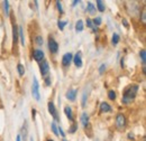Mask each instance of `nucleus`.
I'll return each mask as SVG.
<instances>
[{"instance_id":"obj_22","label":"nucleus","mask_w":146,"mask_h":141,"mask_svg":"<svg viewBox=\"0 0 146 141\" xmlns=\"http://www.w3.org/2000/svg\"><path fill=\"white\" fill-rule=\"evenodd\" d=\"M118 42H119V35H118V34H113V35H112V39H111V43H112L113 45H117Z\"/></svg>"},{"instance_id":"obj_38","label":"nucleus","mask_w":146,"mask_h":141,"mask_svg":"<svg viewBox=\"0 0 146 141\" xmlns=\"http://www.w3.org/2000/svg\"><path fill=\"white\" fill-rule=\"evenodd\" d=\"M21 137L20 136H17V139H16V141H21V139H20Z\"/></svg>"},{"instance_id":"obj_33","label":"nucleus","mask_w":146,"mask_h":141,"mask_svg":"<svg viewBox=\"0 0 146 141\" xmlns=\"http://www.w3.org/2000/svg\"><path fill=\"white\" fill-rule=\"evenodd\" d=\"M106 70V65L105 64H102V65H100V67H99V73L100 74H102L104 73V70Z\"/></svg>"},{"instance_id":"obj_29","label":"nucleus","mask_w":146,"mask_h":141,"mask_svg":"<svg viewBox=\"0 0 146 141\" xmlns=\"http://www.w3.org/2000/svg\"><path fill=\"white\" fill-rule=\"evenodd\" d=\"M76 129H78V124L73 123L72 125L70 127V130H69V132H70V133H74V132L76 131Z\"/></svg>"},{"instance_id":"obj_30","label":"nucleus","mask_w":146,"mask_h":141,"mask_svg":"<svg viewBox=\"0 0 146 141\" xmlns=\"http://www.w3.org/2000/svg\"><path fill=\"white\" fill-rule=\"evenodd\" d=\"M35 42H36V44L38 46H42L43 45V38L40 37V36H37L36 39H35Z\"/></svg>"},{"instance_id":"obj_25","label":"nucleus","mask_w":146,"mask_h":141,"mask_svg":"<svg viewBox=\"0 0 146 141\" xmlns=\"http://www.w3.org/2000/svg\"><path fill=\"white\" fill-rule=\"evenodd\" d=\"M66 24H68V21H62V20H60V21L57 22V26H58V28H60V30H63Z\"/></svg>"},{"instance_id":"obj_1","label":"nucleus","mask_w":146,"mask_h":141,"mask_svg":"<svg viewBox=\"0 0 146 141\" xmlns=\"http://www.w3.org/2000/svg\"><path fill=\"white\" fill-rule=\"evenodd\" d=\"M138 88H139L138 85H136V84L129 85L128 88H125L124 94H123V103L124 104H129L135 100L137 92H138Z\"/></svg>"},{"instance_id":"obj_26","label":"nucleus","mask_w":146,"mask_h":141,"mask_svg":"<svg viewBox=\"0 0 146 141\" xmlns=\"http://www.w3.org/2000/svg\"><path fill=\"white\" fill-rule=\"evenodd\" d=\"M51 127H52V131H53V133H54L55 136H58L57 127H56V124H55V122H52V124H51Z\"/></svg>"},{"instance_id":"obj_40","label":"nucleus","mask_w":146,"mask_h":141,"mask_svg":"<svg viewBox=\"0 0 146 141\" xmlns=\"http://www.w3.org/2000/svg\"><path fill=\"white\" fill-rule=\"evenodd\" d=\"M76 3H79V1H73V6H76Z\"/></svg>"},{"instance_id":"obj_2","label":"nucleus","mask_w":146,"mask_h":141,"mask_svg":"<svg viewBox=\"0 0 146 141\" xmlns=\"http://www.w3.org/2000/svg\"><path fill=\"white\" fill-rule=\"evenodd\" d=\"M32 95H33V98H34L36 101H39V100H40V94H39V84H38V81H37L36 77H34V80H33V85H32Z\"/></svg>"},{"instance_id":"obj_36","label":"nucleus","mask_w":146,"mask_h":141,"mask_svg":"<svg viewBox=\"0 0 146 141\" xmlns=\"http://www.w3.org/2000/svg\"><path fill=\"white\" fill-rule=\"evenodd\" d=\"M45 83H46V85H51V78L50 77H46L45 78Z\"/></svg>"},{"instance_id":"obj_3","label":"nucleus","mask_w":146,"mask_h":141,"mask_svg":"<svg viewBox=\"0 0 146 141\" xmlns=\"http://www.w3.org/2000/svg\"><path fill=\"white\" fill-rule=\"evenodd\" d=\"M116 125H117V128L119 130H123L126 127V118H125L124 114L120 113V114H118L116 117Z\"/></svg>"},{"instance_id":"obj_13","label":"nucleus","mask_w":146,"mask_h":141,"mask_svg":"<svg viewBox=\"0 0 146 141\" xmlns=\"http://www.w3.org/2000/svg\"><path fill=\"white\" fill-rule=\"evenodd\" d=\"M64 112H65V114H66V117L69 118V120H70V121H73L72 109H71L70 106H65V107H64Z\"/></svg>"},{"instance_id":"obj_10","label":"nucleus","mask_w":146,"mask_h":141,"mask_svg":"<svg viewBox=\"0 0 146 141\" xmlns=\"http://www.w3.org/2000/svg\"><path fill=\"white\" fill-rule=\"evenodd\" d=\"M76 93H78V91H76V90H74V88L69 90V91L66 92V99H68V100H70V101H74V100H75V98H76Z\"/></svg>"},{"instance_id":"obj_15","label":"nucleus","mask_w":146,"mask_h":141,"mask_svg":"<svg viewBox=\"0 0 146 141\" xmlns=\"http://www.w3.org/2000/svg\"><path fill=\"white\" fill-rule=\"evenodd\" d=\"M87 9H88V11H89V14H91V15H94L96 14V7L93 6V3L92 2H88V5H87Z\"/></svg>"},{"instance_id":"obj_17","label":"nucleus","mask_w":146,"mask_h":141,"mask_svg":"<svg viewBox=\"0 0 146 141\" xmlns=\"http://www.w3.org/2000/svg\"><path fill=\"white\" fill-rule=\"evenodd\" d=\"M13 38H14V44H16L17 43V40H18V28L16 27V26H14V28H13Z\"/></svg>"},{"instance_id":"obj_8","label":"nucleus","mask_w":146,"mask_h":141,"mask_svg":"<svg viewBox=\"0 0 146 141\" xmlns=\"http://www.w3.org/2000/svg\"><path fill=\"white\" fill-rule=\"evenodd\" d=\"M33 57H34V59H35L36 62H42V61L44 59V53H43V51H40V49H35V51L33 52Z\"/></svg>"},{"instance_id":"obj_31","label":"nucleus","mask_w":146,"mask_h":141,"mask_svg":"<svg viewBox=\"0 0 146 141\" xmlns=\"http://www.w3.org/2000/svg\"><path fill=\"white\" fill-rule=\"evenodd\" d=\"M56 6H57V9L60 11V14H63V8H62V3L60 1H56Z\"/></svg>"},{"instance_id":"obj_35","label":"nucleus","mask_w":146,"mask_h":141,"mask_svg":"<svg viewBox=\"0 0 146 141\" xmlns=\"http://www.w3.org/2000/svg\"><path fill=\"white\" fill-rule=\"evenodd\" d=\"M87 26H88V27H92V20L89 19V18L87 19Z\"/></svg>"},{"instance_id":"obj_19","label":"nucleus","mask_w":146,"mask_h":141,"mask_svg":"<svg viewBox=\"0 0 146 141\" xmlns=\"http://www.w3.org/2000/svg\"><path fill=\"white\" fill-rule=\"evenodd\" d=\"M97 7L99 11H105V5L101 0H97Z\"/></svg>"},{"instance_id":"obj_6","label":"nucleus","mask_w":146,"mask_h":141,"mask_svg":"<svg viewBox=\"0 0 146 141\" xmlns=\"http://www.w3.org/2000/svg\"><path fill=\"white\" fill-rule=\"evenodd\" d=\"M48 49H50L51 53L53 54H55L58 51V44L56 43V40L54 38H50L48 39Z\"/></svg>"},{"instance_id":"obj_24","label":"nucleus","mask_w":146,"mask_h":141,"mask_svg":"<svg viewBox=\"0 0 146 141\" xmlns=\"http://www.w3.org/2000/svg\"><path fill=\"white\" fill-rule=\"evenodd\" d=\"M87 99H88V94H87V92H84V93H83V95H82V103H81L82 107H84V106H86Z\"/></svg>"},{"instance_id":"obj_9","label":"nucleus","mask_w":146,"mask_h":141,"mask_svg":"<svg viewBox=\"0 0 146 141\" xmlns=\"http://www.w3.org/2000/svg\"><path fill=\"white\" fill-rule=\"evenodd\" d=\"M73 62L75 64L76 67H81L82 66V57H81V52H78L75 54V56L73 57Z\"/></svg>"},{"instance_id":"obj_20","label":"nucleus","mask_w":146,"mask_h":141,"mask_svg":"<svg viewBox=\"0 0 146 141\" xmlns=\"http://www.w3.org/2000/svg\"><path fill=\"white\" fill-rule=\"evenodd\" d=\"M17 70H18L19 75H20V76H24V74H25V69H24V65H23V64L19 63L18 65H17Z\"/></svg>"},{"instance_id":"obj_32","label":"nucleus","mask_w":146,"mask_h":141,"mask_svg":"<svg viewBox=\"0 0 146 141\" xmlns=\"http://www.w3.org/2000/svg\"><path fill=\"white\" fill-rule=\"evenodd\" d=\"M141 20H142V22H143V24H145V22H146V11H145V9L142 11V19H141Z\"/></svg>"},{"instance_id":"obj_37","label":"nucleus","mask_w":146,"mask_h":141,"mask_svg":"<svg viewBox=\"0 0 146 141\" xmlns=\"http://www.w3.org/2000/svg\"><path fill=\"white\" fill-rule=\"evenodd\" d=\"M35 114H36V110H33V112H32V115H33V118H35Z\"/></svg>"},{"instance_id":"obj_14","label":"nucleus","mask_w":146,"mask_h":141,"mask_svg":"<svg viewBox=\"0 0 146 141\" xmlns=\"http://www.w3.org/2000/svg\"><path fill=\"white\" fill-rule=\"evenodd\" d=\"M75 30L78 33H81L83 30V21L82 20H78L76 24H75Z\"/></svg>"},{"instance_id":"obj_42","label":"nucleus","mask_w":146,"mask_h":141,"mask_svg":"<svg viewBox=\"0 0 146 141\" xmlns=\"http://www.w3.org/2000/svg\"><path fill=\"white\" fill-rule=\"evenodd\" d=\"M63 141H68V140H66V139H63Z\"/></svg>"},{"instance_id":"obj_21","label":"nucleus","mask_w":146,"mask_h":141,"mask_svg":"<svg viewBox=\"0 0 146 141\" xmlns=\"http://www.w3.org/2000/svg\"><path fill=\"white\" fill-rule=\"evenodd\" d=\"M3 8H5V13L7 16H9V1H3Z\"/></svg>"},{"instance_id":"obj_7","label":"nucleus","mask_w":146,"mask_h":141,"mask_svg":"<svg viewBox=\"0 0 146 141\" xmlns=\"http://www.w3.org/2000/svg\"><path fill=\"white\" fill-rule=\"evenodd\" d=\"M72 59H73V56H72V54H71V53L64 54V56L62 57V65H63L64 67L70 66V64H71Z\"/></svg>"},{"instance_id":"obj_11","label":"nucleus","mask_w":146,"mask_h":141,"mask_svg":"<svg viewBox=\"0 0 146 141\" xmlns=\"http://www.w3.org/2000/svg\"><path fill=\"white\" fill-rule=\"evenodd\" d=\"M81 122H82V125H83L84 128H87V125L89 123V115H88L86 112H83L82 115H81Z\"/></svg>"},{"instance_id":"obj_27","label":"nucleus","mask_w":146,"mask_h":141,"mask_svg":"<svg viewBox=\"0 0 146 141\" xmlns=\"http://www.w3.org/2000/svg\"><path fill=\"white\" fill-rule=\"evenodd\" d=\"M92 24H93L94 26H99V25L101 24V18H100V17L94 18V19L92 20Z\"/></svg>"},{"instance_id":"obj_16","label":"nucleus","mask_w":146,"mask_h":141,"mask_svg":"<svg viewBox=\"0 0 146 141\" xmlns=\"http://www.w3.org/2000/svg\"><path fill=\"white\" fill-rule=\"evenodd\" d=\"M139 56H141V59H142V63H143V67H145L146 65V51L145 49H142L139 52Z\"/></svg>"},{"instance_id":"obj_41","label":"nucleus","mask_w":146,"mask_h":141,"mask_svg":"<svg viewBox=\"0 0 146 141\" xmlns=\"http://www.w3.org/2000/svg\"><path fill=\"white\" fill-rule=\"evenodd\" d=\"M47 141H54V140H52V139H48Z\"/></svg>"},{"instance_id":"obj_39","label":"nucleus","mask_w":146,"mask_h":141,"mask_svg":"<svg viewBox=\"0 0 146 141\" xmlns=\"http://www.w3.org/2000/svg\"><path fill=\"white\" fill-rule=\"evenodd\" d=\"M128 137H129V139H134V138H133V134H131V133H129V134H128Z\"/></svg>"},{"instance_id":"obj_4","label":"nucleus","mask_w":146,"mask_h":141,"mask_svg":"<svg viewBox=\"0 0 146 141\" xmlns=\"http://www.w3.org/2000/svg\"><path fill=\"white\" fill-rule=\"evenodd\" d=\"M48 112H50V114L54 118L55 121L60 122V118H58L57 111H56V109H55V105H54V103H53V102H48Z\"/></svg>"},{"instance_id":"obj_12","label":"nucleus","mask_w":146,"mask_h":141,"mask_svg":"<svg viewBox=\"0 0 146 141\" xmlns=\"http://www.w3.org/2000/svg\"><path fill=\"white\" fill-rule=\"evenodd\" d=\"M100 111L101 112H110L111 111V106L107 103V102H102L101 104H100Z\"/></svg>"},{"instance_id":"obj_5","label":"nucleus","mask_w":146,"mask_h":141,"mask_svg":"<svg viewBox=\"0 0 146 141\" xmlns=\"http://www.w3.org/2000/svg\"><path fill=\"white\" fill-rule=\"evenodd\" d=\"M39 70H40V73H42L43 76H46V75L48 74V72H50V66H48V63H47L45 59H43V61L40 62Z\"/></svg>"},{"instance_id":"obj_18","label":"nucleus","mask_w":146,"mask_h":141,"mask_svg":"<svg viewBox=\"0 0 146 141\" xmlns=\"http://www.w3.org/2000/svg\"><path fill=\"white\" fill-rule=\"evenodd\" d=\"M18 35H19V38H20V43L24 45L25 39H24V32H23V27H21V26L18 27Z\"/></svg>"},{"instance_id":"obj_23","label":"nucleus","mask_w":146,"mask_h":141,"mask_svg":"<svg viewBox=\"0 0 146 141\" xmlns=\"http://www.w3.org/2000/svg\"><path fill=\"white\" fill-rule=\"evenodd\" d=\"M21 133H23V137L24 139H26L27 137V122H25L24 125H23V130H21Z\"/></svg>"},{"instance_id":"obj_34","label":"nucleus","mask_w":146,"mask_h":141,"mask_svg":"<svg viewBox=\"0 0 146 141\" xmlns=\"http://www.w3.org/2000/svg\"><path fill=\"white\" fill-rule=\"evenodd\" d=\"M57 131H58V132L61 133V136H62V137L64 138V136H65V133H64V131H63V129H62L61 127H57Z\"/></svg>"},{"instance_id":"obj_28","label":"nucleus","mask_w":146,"mask_h":141,"mask_svg":"<svg viewBox=\"0 0 146 141\" xmlns=\"http://www.w3.org/2000/svg\"><path fill=\"white\" fill-rule=\"evenodd\" d=\"M108 98H109L110 100L113 101V100L116 99V92H115V91H109V92H108Z\"/></svg>"}]
</instances>
